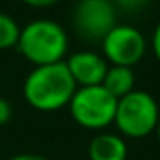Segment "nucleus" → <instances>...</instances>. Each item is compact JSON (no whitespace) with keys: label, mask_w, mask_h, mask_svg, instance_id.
Here are the masks:
<instances>
[{"label":"nucleus","mask_w":160,"mask_h":160,"mask_svg":"<svg viewBox=\"0 0 160 160\" xmlns=\"http://www.w3.org/2000/svg\"><path fill=\"white\" fill-rule=\"evenodd\" d=\"M72 119L87 130H104L113 124L117 111V98L102 85L77 87L70 104Z\"/></svg>","instance_id":"nucleus-4"},{"label":"nucleus","mask_w":160,"mask_h":160,"mask_svg":"<svg viewBox=\"0 0 160 160\" xmlns=\"http://www.w3.org/2000/svg\"><path fill=\"white\" fill-rule=\"evenodd\" d=\"M21 2H25L30 8H49V6L57 4L58 0H21Z\"/></svg>","instance_id":"nucleus-14"},{"label":"nucleus","mask_w":160,"mask_h":160,"mask_svg":"<svg viewBox=\"0 0 160 160\" xmlns=\"http://www.w3.org/2000/svg\"><path fill=\"white\" fill-rule=\"evenodd\" d=\"M17 49L34 66L62 62L68 53V34L53 19H36L21 28Z\"/></svg>","instance_id":"nucleus-2"},{"label":"nucleus","mask_w":160,"mask_h":160,"mask_svg":"<svg viewBox=\"0 0 160 160\" xmlns=\"http://www.w3.org/2000/svg\"><path fill=\"white\" fill-rule=\"evenodd\" d=\"M10 119H12V106H10L8 100H4L0 96V126L6 124Z\"/></svg>","instance_id":"nucleus-12"},{"label":"nucleus","mask_w":160,"mask_h":160,"mask_svg":"<svg viewBox=\"0 0 160 160\" xmlns=\"http://www.w3.org/2000/svg\"><path fill=\"white\" fill-rule=\"evenodd\" d=\"M68 66L70 75L73 77V81L77 87H94L102 85L106 72L109 68L108 60L94 51H79L68 57L64 60Z\"/></svg>","instance_id":"nucleus-7"},{"label":"nucleus","mask_w":160,"mask_h":160,"mask_svg":"<svg viewBox=\"0 0 160 160\" xmlns=\"http://www.w3.org/2000/svg\"><path fill=\"white\" fill-rule=\"evenodd\" d=\"M19 34H21V27L17 25V21L12 15L0 12V51L17 47Z\"/></svg>","instance_id":"nucleus-10"},{"label":"nucleus","mask_w":160,"mask_h":160,"mask_svg":"<svg viewBox=\"0 0 160 160\" xmlns=\"http://www.w3.org/2000/svg\"><path fill=\"white\" fill-rule=\"evenodd\" d=\"M134 85H136V72L134 68L128 66H109L102 81V87L117 100L136 91Z\"/></svg>","instance_id":"nucleus-9"},{"label":"nucleus","mask_w":160,"mask_h":160,"mask_svg":"<svg viewBox=\"0 0 160 160\" xmlns=\"http://www.w3.org/2000/svg\"><path fill=\"white\" fill-rule=\"evenodd\" d=\"M77 85L68 72L66 62L34 66L23 83L27 104L38 111H57L70 104Z\"/></svg>","instance_id":"nucleus-1"},{"label":"nucleus","mask_w":160,"mask_h":160,"mask_svg":"<svg viewBox=\"0 0 160 160\" xmlns=\"http://www.w3.org/2000/svg\"><path fill=\"white\" fill-rule=\"evenodd\" d=\"M0 92H2V79H0Z\"/></svg>","instance_id":"nucleus-17"},{"label":"nucleus","mask_w":160,"mask_h":160,"mask_svg":"<svg viewBox=\"0 0 160 160\" xmlns=\"http://www.w3.org/2000/svg\"><path fill=\"white\" fill-rule=\"evenodd\" d=\"M152 53H154V57L160 62V23L156 25V28L152 32Z\"/></svg>","instance_id":"nucleus-13"},{"label":"nucleus","mask_w":160,"mask_h":160,"mask_svg":"<svg viewBox=\"0 0 160 160\" xmlns=\"http://www.w3.org/2000/svg\"><path fill=\"white\" fill-rule=\"evenodd\" d=\"M102 57L109 66H128L134 68L147 53L145 36L130 25H115L100 42Z\"/></svg>","instance_id":"nucleus-5"},{"label":"nucleus","mask_w":160,"mask_h":160,"mask_svg":"<svg viewBox=\"0 0 160 160\" xmlns=\"http://www.w3.org/2000/svg\"><path fill=\"white\" fill-rule=\"evenodd\" d=\"M160 119V108L156 100L145 91H132L117 100V111L113 124L124 138H145L156 130Z\"/></svg>","instance_id":"nucleus-3"},{"label":"nucleus","mask_w":160,"mask_h":160,"mask_svg":"<svg viewBox=\"0 0 160 160\" xmlns=\"http://www.w3.org/2000/svg\"><path fill=\"white\" fill-rule=\"evenodd\" d=\"M113 2H115V6H119V8L126 10V12H134V10L143 8L149 0H113Z\"/></svg>","instance_id":"nucleus-11"},{"label":"nucleus","mask_w":160,"mask_h":160,"mask_svg":"<svg viewBox=\"0 0 160 160\" xmlns=\"http://www.w3.org/2000/svg\"><path fill=\"white\" fill-rule=\"evenodd\" d=\"M128 147L121 134L100 132L89 143V160H126Z\"/></svg>","instance_id":"nucleus-8"},{"label":"nucleus","mask_w":160,"mask_h":160,"mask_svg":"<svg viewBox=\"0 0 160 160\" xmlns=\"http://www.w3.org/2000/svg\"><path fill=\"white\" fill-rule=\"evenodd\" d=\"M156 138H158V143H160V119H158V124H156Z\"/></svg>","instance_id":"nucleus-16"},{"label":"nucleus","mask_w":160,"mask_h":160,"mask_svg":"<svg viewBox=\"0 0 160 160\" xmlns=\"http://www.w3.org/2000/svg\"><path fill=\"white\" fill-rule=\"evenodd\" d=\"M10 160H49V158H45V156H42V154H32V152H23V154H15V156H12Z\"/></svg>","instance_id":"nucleus-15"},{"label":"nucleus","mask_w":160,"mask_h":160,"mask_svg":"<svg viewBox=\"0 0 160 160\" xmlns=\"http://www.w3.org/2000/svg\"><path fill=\"white\" fill-rule=\"evenodd\" d=\"M72 21L75 30L87 40L102 42L117 25V10L113 0H77Z\"/></svg>","instance_id":"nucleus-6"}]
</instances>
